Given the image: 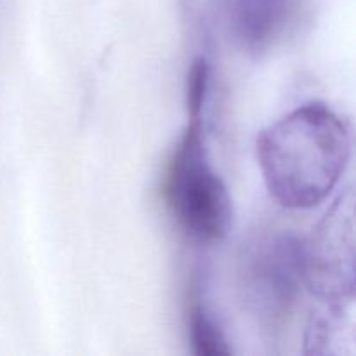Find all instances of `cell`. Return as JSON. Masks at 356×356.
<instances>
[{"label":"cell","mask_w":356,"mask_h":356,"mask_svg":"<svg viewBox=\"0 0 356 356\" xmlns=\"http://www.w3.org/2000/svg\"><path fill=\"white\" fill-rule=\"evenodd\" d=\"M209 89V65L204 58L195 59L188 72L186 106L188 115H204L205 97Z\"/></svg>","instance_id":"cell-7"},{"label":"cell","mask_w":356,"mask_h":356,"mask_svg":"<svg viewBox=\"0 0 356 356\" xmlns=\"http://www.w3.org/2000/svg\"><path fill=\"white\" fill-rule=\"evenodd\" d=\"M167 197L181 228L195 240L218 242L232 226V198L209 163L204 143V115H188V125L174 152L167 177Z\"/></svg>","instance_id":"cell-2"},{"label":"cell","mask_w":356,"mask_h":356,"mask_svg":"<svg viewBox=\"0 0 356 356\" xmlns=\"http://www.w3.org/2000/svg\"><path fill=\"white\" fill-rule=\"evenodd\" d=\"M296 0H225L233 38L250 54L271 47L284 30Z\"/></svg>","instance_id":"cell-5"},{"label":"cell","mask_w":356,"mask_h":356,"mask_svg":"<svg viewBox=\"0 0 356 356\" xmlns=\"http://www.w3.org/2000/svg\"><path fill=\"white\" fill-rule=\"evenodd\" d=\"M350 155V127L322 103L302 104L257 138L268 191L287 209L322 204L339 183Z\"/></svg>","instance_id":"cell-1"},{"label":"cell","mask_w":356,"mask_h":356,"mask_svg":"<svg viewBox=\"0 0 356 356\" xmlns=\"http://www.w3.org/2000/svg\"><path fill=\"white\" fill-rule=\"evenodd\" d=\"M302 282L327 301H346L355 291V197L353 191L323 216L302 243Z\"/></svg>","instance_id":"cell-4"},{"label":"cell","mask_w":356,"mask_h":356,"mask_svg":"<svg viewBox=\"0 0 356 356\" xmlns=\"http://www.w3.org/2000/svg\"><path fill=\"white\" fill-rule=\"evenodd\" d=\"M188 332L193 353L198 356H228L232 348L228 346L221 327L216 323L205 306L193 305L188 318Z\"/></svg>","instance_id":"cell-6"},{"label":"cell","mask_w":356,"mask_h":356,"mask_svg":"<svg viewBox=\"0 0 356 356\" xmlns=\"http://www.w3.org/2000/svg\"><path fill=\"white\" fill-rule=\"evenodd\" d=\"M238 278L247 312L261 325H280L301 287L302 242L289 233L259 236L243 250Z\"/></svg>","instance_id":"cell-3"}]
</instances>
